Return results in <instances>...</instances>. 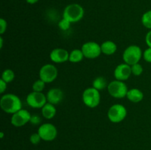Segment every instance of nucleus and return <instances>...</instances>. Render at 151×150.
<instances>
[{"mask_svg": "<svg viewBox=\"0 0 151 150\" xmlns=\"http://www.w3.org/2000/svg\"><path fill=\"white\" fill-rule=\"evenodd\" d=\"M71 22L69 21L68 20H66V19H62L61 20L59 21L58 23V26L59 28H60L61 30H63V31H66V30H68V29H69V27H70V25H71Z\"/></svg>", "mask_w": 151, "mask_h": 150, "instance_id": "24", "label": "nucleus"}, {"mask_svg": "<svg viewBox=\"0 0 151 150\" xmlns=\"http://www.w3.org/2000/svg\"><path fill=\"white\" fill-rule=\"evenodd\" d=\"M131 74L132 72H131V66L126 64V63H121V64L118 65L114 72L115 79L120 81L127 80L130 77Z\"/></svg>", "mask_w": 151, "mask_h": 150, "instance_id": "12", "label": "nucleus"}, {"mask_svg": "<svg viewBox=\"0 0 151 150\" xmlns=\"http://www.w3.org/2000/svg\"><path fill=\"white\" fill-rule=\"evenodd\" d=\"M7 82H4L3 79H0V93L1 94H4V91L7 89Z\"/></svg>", "mask_w": 151, "mask_h": 150, "instance_id": "29", "label": "nucleus"}, {"mask_svg": "<svg viewBox=\"0 0 151 150\" xmlns=\"http://www.w3.org/2000/svg\"><path fill=\"white\" fill-rule=\"evenodd\" d=\"M84 16V9L81 4L73 3L68 4L63 12V18L71 23L80 21Z\"/></svg>", "mask_w": 151, "mask_h": 150, "instance_id": "2", "label": "nucleus"}, {"mask_svg": "<svg viewBox=\"0 0 151 150\" xmlns=\"http://www.w3.org/2000/svg\"><path fill=\"white\" fill-rule=\"evenodd\" d=\"M7 28V23L4 19H0V34L2 35L6 32Z\"/></svg>", "mask_w": 151, "mask_h": 150, "instance_id": "28", "label": "nucleus"}, {"mask_svg": "<svg viewBox=\"0 0 151 150\" xmlns=\"http://www.w3.org/2000/svg\"><path fill=\"white\" fill-rule=\"evenodd\" d=\"M32 115L29 113L28 110L24 109H21L16 113H13L10 122L12 124L16 127H20L24 126L30 121V118Z\"/></svg>", "mask_w": 151, "mask_h": 150, "instance_id": "11", "label": "nucleus"}, {"mask_svg": "<svg viewBox=\"0 0 151 150\" xmlns=\"http://www.w3.org/2000/svg\"><path fill=\"white\" fill-rule=\"evenodd\" d=\"M50 60L55 63H62L69 60V52L62 48H56L52 50L50 54Z\"/></svg>", "mask_w": 151, "mask_h": 150, "instance_id": "13", "label": "nucleus"}, {"mask_svg": "<svg viewBox=\"0 0 151 150\" xmlns=\"http://www.w3.org/2000/svg\"><path fill=\"white\" fill-rule=\"evenodd\" d=\"M47 102L51 103L54 104H58L63 100L64 94L63 91L60 88H52L47 92Z\"/></svg>", "mask_w": 151, "mask_h": 150, "instance_id": "14", "label": "nucleus"}, {"mask_svg": "<svg viewBox=\"0 0 151 150\" xmlns=\"http://www.w3.org/2000/svg\"><path fill=\"white\" fill-rule=\"evenodd\" d=\"M38 133L44 141H52L57 137L58 130L55 125L50 123H44L39 126Z\"/></svg>", "mask_w": 151, "mask_h": 150, "instance_id": "9", "label": "nucleus"}, {"mask_svg": "<svg viewBox=\"0 0 151 150\" xmlns=\"http://www.w3.org/2000/svg\"><path fill=\"white\" fill-rule=\"evenodd\" d=\"M142 57L146 62L151 63V48L148 47V48L145 50V51L143 52Z\"/></svg>", "mask_w": 151, "mask_h": 150, "instance_id": "26", "label": "nucleus"}, {"mask_svg": "<svg viewBox=\"0 0 151 150\" xmlns=\"http://www.w3.org/2000/svg\"><path fill=\"white\" fill-rule=\"evenodd\" d=\"M82 99L86 106L90 108H94L100 104V94L98 90L93 87L88 88L83 93Z\"/></svg>", "mask_w": 151, "mask_h": 150, "instance_id": "5", "label": "nucleus"}, {"mask_svg": "<svg viewBox=\"0 0 151 150\" xmlns=\"http://www.w3.org/2000/svg\"><path fill=\"white\" fill-rule=\"evenodd\" d=\"M131 72L135 76H140L143 72V68L142 65L139 63H136V64L131 66Z\"/></svg>", "mask_w": 151, "mask_h": 150, "instance_id": "23", "label": "nucleus"}, {"mask_svg": "<svg viewBox=\"0 0 151 150\" xmlns=\"http://www.w3.org/2000/svg\"><path fill=\"white\" fill-rule=\"evenodd\" d=\"M145 42H146V44L148 46V47L151 48V29L148 32H147V35H146Z\"/></svg>", "mask_w": 151, "mask_h": 150, "instance_id": "30", "label": "nucleus"}, {"mask_svg": "<svg viewBox=\"0 0 151 150\" xmlns=\"http://www.w3.org/2000/svg\"><path fill=\"white\" fill-rule=\"evenodd\" d=\"M143 55L141 48L137 45H131L125 49L122 54V59L126 64L133 66L139 63Z\"/></svg>", "mask_w": 151, "mask_h": 150, "instance_id": "3", "label": "nucleus"}, {"mask_svg": "<svg viewBox=\"0 0 151 150\" xmlns=\"http://www.w3.org/2000/svg\"><path fill=\"white\" fill-rule=\"evenodd\" d=\"M15 78V74L11 69H5L1 74V79L7 83L13 82Z\"/></svg>", "mask_w": 151, "mask_h": 150, "instance_id": "20", "label": "nucleus"}, {"mask_svg": "<svg viewBox=\"0 0 151 150\" xmlns=\"http://www.w3.org/2000/svg\"><path fill=\"white\" fill-rule=\"evenodd\" d=\"M58 71L53 64H45L39 70V79L45 83H51L57 78Z\"/></svg>", "mask_w": 151, "mask_h": 150, "instance_id": "7", "label": "nucleus"}, {"mask_svg": "<svg viewBox=\"0 0 151 150\" xmlns=\"http://www.w3.org/2000/svg\"><path fill=\"white\" fill-rule=\"evenodd\" d=\"M46 83L41 79L35 81L32 85V91H36V92H42L43 90L45 88Z\"/></svg>", "mask_w": 151, "mask_h": 150, "instance_id": "22", "label": "nucleus"}, {"mask_svg": "<svg viewBox=\"0 0 151 150\" xmlns=\"http://www.w3.org/2000/svg\"><path fill=\"white\" fill-rule=\"evenodd\" d=\"M81 50L84 57L88 59L97 58L102 53L101 46L94 41H88L83 44Z\"/></svg>", "mask_w": 151, "mask_h": 150, "instance_id": "10", "label": "nucleus"}, {"mask_svg": "<svg viewBox=\"0 0 151 150\" xmlns=\"http://www.w3.org/2000/svg\"><path fill=\"white\" fill-rule=\"evenodd\" d=\"M38 1H39V0H26L27 2L29 4H35V3L38 2Z\"/></svg>", "mask_w": 151, "mask_h": 150, "instance_id": "31", "label": "nucleus"}, {"mask_svg": "<svg viewBox=\"0 0 151 150\" xmlns=\"http://www.w3.org/2000/svg\"><path fill=\"white\" fill-rule=\"evenodd\" d=\"M142 24L145 27L151 29V10L145 12L142 16Z\"/></svg>", "mask_w": 151, "mask_h": 150, "instance_id": "21", "label": "nucleus"}, {"mask_svg": "<svg viewBox=\"0 0 151 150\" xmlns=\"http://www.w3.org/2000/svg\"><path fill=\"white\" fill-rule=\"evenodd\" d=\"M127 116V110L120 104H113L108 110V118L113 123H119Z\"/></svg>", "mask_w": 151, "mask_h": 150, "instance_id": "6", "label": "nucleus"}, {"mask_svg": "<svg viewBox=\"0 0 151 150\" xmlns=\"http://www.w3.org/2000/svg\"><path fill=\"white\" fill-rule=\"evenodd\" d=\"M0 137H1V138H3V137H4V132H1V133H0Z\"/></svg>", "mask_w": 151, "mask_h": 150, "instance_id": "33", "label": "nucleus"}, {"mask_svg": "<svg viewBox=\"0 0 151 150\" xmlns=\"http://www.w3.org/2000/svg\"><path fill=\"white\" fill-rule=\"evenodd\" d=\"M3 46V38L2 37H0V48H2Z\"/></svg>", "mask_w": 151, "mask_h": 150, "instance_id": "32", "label": "nucleus"}, {"mask_svg": "<svg viewBox=\"0 0 151 150\" xmlns=\"http://www.w3.org/2000/svg\"><path fill=\"white\" fill-rule=\"evenodd\" d=\"M108 85H109V84H107V80H106V78L103 77V76H98V77H96L92 82L93 88L98 90L99 91H102V90L107 88Z\"/></svg>", "mask_w": 151, "mask_h": 150, "instance_id": "18", "label": "nucleus"}, {"mask_svg": "<svg viewBox=\"0 0 151 150\" xmlns=\"http://www.w3.org/2000/svg\"><path fill=\"white\" fill-rule=\"evenodd\" d=\"M29 122L33 125H38L41 122V118L38 115H32Z\"/></svg>", "mask_w": 151, "mask_h": 150, "instance_id": "27", "label": "nucleus"}, {"mask_svg": "<svg viewBox=\"0 0 151 150\" xmlns=\"http://www.w3.org/2000/svg\"><path fill=\"white\" fill-rule=\"evenodd\" d=\"M1 110L8 114H13L22 109V102L18 96L13 94H6L0 99Z\"/></svg>", "mask_w": 151, "mask_h": 150, "instance_id": "1", "label": "nucleus"}, {"mask_svg": "<svg viewBox=\"0 0 151 150\" xmlns=\"http://www.w3.org/2000/svg\"><path fill=\"white\" fill-rule=\"evenodd\" d=\"M126 97L129 101L134 103H138L141 101L144 98V94L142 91L138 88H132L128 90Z\"/></svg>", "mask_w": 151, "mask_h": 150, "instance_id": "15", "label": "nucleus"}, {"mask_svg": "<svg viewBox=\"0 0 151 150\" xmlns=\"http://www.w3.org/2000/svg\"><path fill=\"white\" fill-rule=\"evenodd\" d=\"M102 53L106 55H111L117 50V46L111 41H106L101 44Z\"/></svg>", "mask_w": 151, "mask_h": 150, "instance_id": "16", "label": "nucleus"}, {"mask_svg": "<svg viewBox=\"0 0 151 150\" xmlns=\"http://www.w3.org/2000/svg\"><path fill=\"white\" fill-rule=\"evenodd\" d=\"M108 91L112 97L116 99H122L127 96L128 89L124 81L115 80L109 82L107 87Z\"/></svg>", "mask_w": 151, "mask_h": 150, "instance_id": "4", "label": "nucleus"}, {"mask_svg": "<svg viewBox=\"0 0 151 150\" xmlns=\"http://www.w3.org/2000/svg\"><path fill=\"white\" fill-rule=\"evenodd\" d=\"M26 101L32 108H42L47 102V96L42 92L32 91L27 96Z\"/></svg>", "mask_w": 151, "mask_h": 150, "instance_id": "8", "label": "nucleus"}, {"mask_svg": "<svg viewBox=\"0 0 151 150\" xmlns=\"http://www.w3.org/2000/svg\"><path fill=\"white\" fill-rule=\"evenodd\" d=\"M83 53L81 49H74L69 53V60L71 63H79L84 58Z\"/></svg>", "mask_w": 151, "mask_h": 150, "instance_id": "19", "label": "nucleus"}, {"mask_svg": "<svg viewBox=\"0 0 151 150\" xmlns=\"http://www.w3.org/2000/svg\"><path fill=\"white\" fill-rule=\"evenodd\" d=\"M41 114L46 119H52L56 114V108L54 104L47 102V104L41 108Z\"/></svg>", "mask_w": 151, "mask_h": 150, "instance_id": "17", "label": "nucleus"}, {"mask_svg": "<svg viewBox=\"0 0 151 150\" xmlns=\"http://www.w3.org/2000/svg\"><path fill=\"white\" fill-rule=\"evenodd\" d=\"M41 140L42 139H41V136H40L38 132L37 133H32L29 137V141L34 145H37V144H39Z\"/></svg>", "mask_w": 151, "mask_h": 150, "instance_id": "25", "label": "nucleus"}]
</instances>
